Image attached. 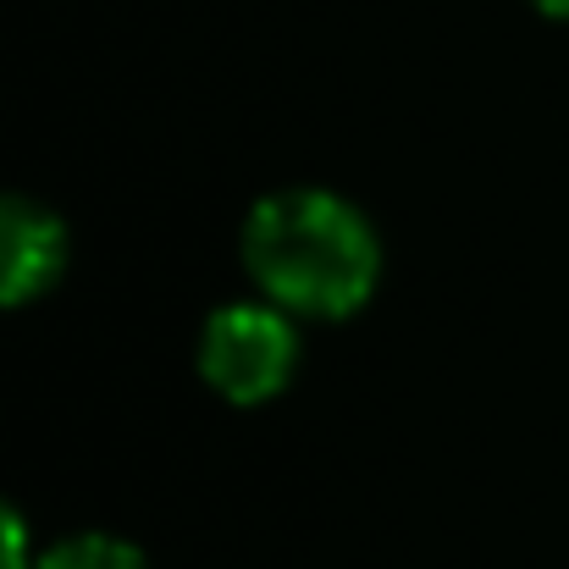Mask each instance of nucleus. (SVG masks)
<instances>
[{"mask_svg":"<svg viewBox=\"0 0 569 569\" xmlns=\"http://www.w3.org/2000/svg\"><path fill=\"white\" fill-rule=\"evenodd\" d=\"M243 271L288 316L343 321L381 277V238L343 193L277 189L243 221Z\"/></svg>","mask_w":569,"mask_h":569,"instance_id":"obj_1","label":"nucleus"},{"mask_svg":"<svg viewBox=\"0 0 569 569\" xmlns=\"http://www.w3.org/2000/svg\"><path fill=\"white\" fill-rule=\"evenodd\" d=\"M299 371L293 316L266 305H221L199 327V377L227 403H266Z\"/></svg>","mask_w":569,"mask_h":569,"instance_id":"obj_2","label":"nucleus"},{"mask_svg":"<svg viewBox=\"0 0 569 569\" xmlns=\"http://www.w3.org/2000/svg\"><path fill=\"white\" fill-rule=\"evenodd\" d=\"M67 266V227L28 193H0V310L39 299Z\"/></svg>","mask_w":569,"mask_h":569,"instance_id":"obj_3","label":"nucleus"},{"mask_svg":"<svg viewBox=\"0 0 569 569\" xmlns=\"http://www.w3.org/2000/svg\"><path fill=\"white\" fill-rule=\"evenodd\" d=\"M33 569H144V553L111 531H72L56 548H44Z\"/></svg>","mask_w":569,"mask_h":569,"instance_id":"obj_4","label":"nucleus"},{"mask_svg":"<svg viewBox=\"0 0 569 569\" xmlns=\"http://www.w3.org/2000/svg\"><path fill=\"white\" fill-rule=\"evenodd\" d=\"M33 537H28V520L0 498V569H33Z\"/></svg>","mask_w":569,"mask_h":569,"instance_id":"obj_5","label":"nucleus"},{"mask_svg":"<svg viewBox=\"0 0 569 569\" xmlns=\"http://www.w3.org/2000/svg\"><path fill=\"white\" fill-rule=\"evenodd\" d=\"M542 17H569V0H531Z\"/></svg>","mask_w":569,"mask_h":569,"instance_id":"obj_6","label":"nucleus"}]
</instances>
